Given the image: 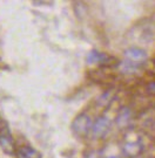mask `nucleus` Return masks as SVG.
Returning <instances> with one entry per match:
<instances>
[{
	"label": "nucleus",
	"instance_id": "1",
	"mask_svg": "<svg viewBox=\"0 0 155 158\" xmlns=\"http://www.w3.org/2000/svg\"><path fill=\"white\" fill-rule=\"evenodd\" d=\"M91 127H92V119L87 114L78 115L72 123V130L78 136H86L91 131Z\"/></svg>",
	"mask_w": 155,
	"mask_h": 158
},
{
	"label": "nucleus",
	"instance_id": "2",
	"mask_svg": "<svg viewBox=\"0 0 155 158\" xmlns=\"http://www.w3.org/2000/svg\"><path fill=\"white\" fill-rule=\"evenodd\" d=\"M109 128H110V121H109V118L105 117V116H100L92 123L91 131H92V135L94 137L100 138V137H103L108 132Z\"/></svg>",
	"mask_w": 155,
	"mask_h": 158
},
{
	"label": "nucleus",
	"instance_id": "3",
	"mask_svg": "<svg viewBox=\"0 0 155 158\" xmlns=\"http://www.w3.org/2000/svg\"><path fill=\"white\" fill-rule=\"evenodd\" d=\"M125 56H126L127 61L133 63H139V62H144V60L147 59V53L141 49V48H136V47H132V48H128L125 52Z\"/></svg>",
	"mask_w": 155,
	"mask_h": 158
},
{
	"label": "nucleus",
	"instance_id": "4",
	"mask_svg": "<svg viewBox=\"0 0 155 158\" xmlns=\"http://www.w3.org/2000/svg\"><path fill=\"white\" fill-rule=\"evenodd\" d=\"M122 150H123V153L127 157L135 158L141 155V152L144 151V147L139 142H128L123 145Z\"/></svg>",
	"mask_w": 155,
	"mask_h": 158
},
{
	"label": "nucleus",
	"instance_id": "5",
	"mask_svg": "<svg viewBox=\"0 0 155 158\" xmlns=\"http://www.w3.org/2000/svg\"><path fill=\"white\" fill-rule=\"evenodd\" d=\"M132 118V113L128 108H122L116 116V124L119 128H126Z\"/></svg>",
	"mask_w": 155,
	"mask_h": 158
},
{
	"label": "nucleus",
	"instance_id": "6",
	"mask_svg": "<svg viewBox=\"0 0 155 158\" xmlns=\"http://www.w3.org/2000/svg\"><path fill=\"white\" fill-rule=\"evenodd\" d=\"M0 147L2 148V150L5 152L10 153H14V144H13V141L8 136L6 135H0Z\"/></svg>",
	"mask_w": 155,
	"mask_h": 158
},
{
	"label": "nucleus",
	"instance_id": "7",
	"mask_svg": "<svg viewBox=\"0 0 155 158\" xmlns=\"http://www.w3.org/2000/svg\"><path fill=\"white\" fill-rule=\"evenodd\" d=\"M19 155H21L24 158H41L40 153L31 147H24L19 150Z\"/></svg>",
	"mask_w": 155,
	"mask_h": 158
},
{
	"label": "nucleus",
	"instance_id": "8",
	"mask_svg": "<svg viewBox=\"0 0 155 158\" xmlns=\"http://www.w3.org/2000/svg\"><path fill=\"white\" fill-rule=\"evenodd\" d=\"M105 59H106L105 54L99 53V52H97V51H92L87 55V62L89 63V64H95V63L102 62Z\"/></svg>",
	"mask_w": 155,
	"mask_h": 158
},
{
	"label": "nucleus",
	"instance_id": "9",
	"mask_svg": "<svg viewBox=\"0 0 155 158\" xmlns=\"http://www.w3.org/2000/svg\"><path fill=\"white\" fill-rule=\"evenodd\" d=\"M113 97H114V91H112V90L105 91L102 95L99 97L98 104H99V106H102V107H105V106H107V104H109V103L112 102Z\"/></svg>",
	"mask_w": 155,
	"mask_h": 158
},
{
	"label": "nucleus",
	"instance_id": "10",
	"mask_svg": "<svg viewBox=\"0 0 155 158\" xmlns=\"http://www.w3.org/2000/svg\"><path fill=\"white\" fill-rule=\"evenodd\" d=\"M121 70L123 72V73H134L136 69H138V66H136V63H133V62H129V61H126V62H122L121 63V66H119Z\"/></svg>",
	"mask_w": 155,
	"mask_h": 158
},
{
	"label": "nucleus",
	"instance_id": "11",
	"mask_svg": "<svg viewBox=\"0 0 155 158\" xmlns=\"http://www.w3.org/2000/svg\"><path fill=\"white\" fill-rule=\"evenodd\" d=\"M85 158H101V156H100L98 152H95V151H92V152L87 153L86 157H85Z\"/></svg>",
	"mask_w": 155,
	"mask_h": 158
},
{
	"label": "nucleus",
	"instance_id": "12",
	"mask_svg": "<svg viewBox=\"0 0 155 158\" xmlns=\"http://www.w3.org/2000/svg\"><path fill=\"white\" fill-rule=\"evenodd\" d=\"M105 158H121L119 156H108V157H105Z\"/></svg>",
	"mask_w": 155,
	"mask_h": 158
}]
</instances>
